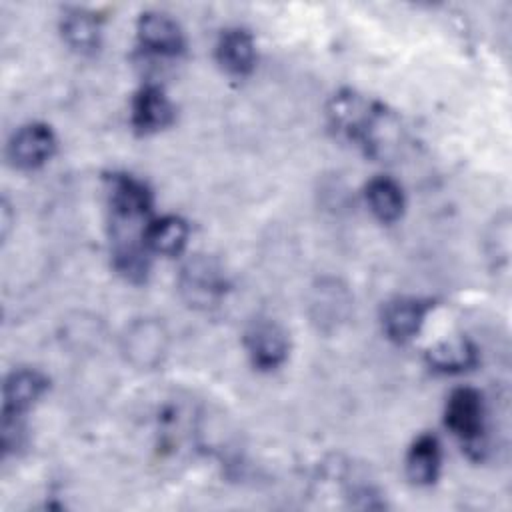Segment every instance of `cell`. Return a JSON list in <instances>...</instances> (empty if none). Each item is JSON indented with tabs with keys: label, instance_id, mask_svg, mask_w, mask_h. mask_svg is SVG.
Instances as JSON below:
<instances>
[{
	"label": "cell",
	"instance_id": "cell-1",
	"mask_svg": "<svg viewBox=\"0 0 512 512\" xmlns=\"http://www.w3.org/2000/svg\"><path fill=\"white\" fill-rule=\"evenodd\" d=\"M326 116L338 136L356 144L366 156L384 158L400 142V124L384 104L354 90L336 92Z\"/></svg>",
	"mask_w": 512,
	"mask_h": 512
},
{
	"label": "cell",
	"instance_id": "cell-2",
	"mask_svg": "<svg viewBox=\"0 0 512 512\" xmlns=\"http://www.w3.org/2000/svg\"><path fill=\"white\" fill-rule=\"evenodd\" d=\"M170 334L158 318H136L120 336V352L124 360L138 370H154L168 356Z\"/></svg>",
	"mask_w": 512,
	"mask_h": 512
},
{
	"label": "cell",
	"instance_id": "cell-3",
	"mask_svg": "<svg viewBox=\"0 0 512 512\" xmlns=\"http://www.w3.org/2000/svg\"><path fill=\"white\" fill-rule=\"evenodd\" d=\"M180 292L190 306L210 308L226 292V278L222 268L208 256L192 258L180 272Z\"/></svg>",
	"mask_w": 512,
	"mask_h": 512
},
{
	"label": "cell",
	"instance_id": "cell-4",
	"mask_svg": "<svg viewBox=\"0 0 512 512\" xmlns=\"http://www.w3.org/2000/svg\"><path fill=\"white\" fill-rule=\"evenodd\" d=\"M56 152V136L50 126L32 122L20 126L8 140V158L16 168L34 170L44 166Z\"/></svg>",
	"mask_w": 512,
	"mask_h": 512
},
{
	"label": "cell",
	"instance_id": "cell-5",
	"mask_svg": "<svg viewBox=\"0 0 512 512\" xmlns=\"http://www.w3.org/2000/svg\"><path fill=\"white\" fill-rule=\"evenodd\" d=\"M244 346L252 364L260 370H274L288 356V336L272 320L252 322L244 334Z\"/></svg>",
	"mask_w": 512,
	"mask_h": 512
},
{
	"label": "cell",
	"instance_id": "cell-6",
	"mask_svg": "<svg viewBox=\"0 0 512 512\" xmlns=\"http://www.w3.org/2000/svg\"><path fill=\"white\" fill-rule=\"evenodd\" d=\"M446 426L466 444L478 442L484 432V402L474 388H458L450 394L444 412Z\"/></svg>",
	"mask_w": 512,
	"mask_h": 512
},
{
	"label": "cell",
	"instance_id": "cell-7",
	"mask_svg": "<svg viewBox=\"0 0 512 512\" xmlns=\"http://www.w3.org/2000/svg\"><path fill=\"white\" fill-rule=\"evenodd\" d=\"M432 306L434 304L430 300L412 296L390 300L382 310V326L386 336L398 344L410 342L420 332Z\"/></svg>",
	"mask_w": 512,
	"mask_h": 512
},
{
	"label": "cell",
	"instance_id": "cell-8",
	"mask_svg": "<svg viewBox=\"0 0 512 512\" xmlns=\"http://www.w3.org/2000/svg\"><path fill=\"white\" fill-rule=\"evenodd\" d=\"M108 204L112 216L146 220L152 208L148 186L130 174H112L108 178Z\"/></svg>",
	"mask_w": 512,
	"mask_h": 512
},
{
	"label": "cell",
	"instance_id": "cell-9",
	"mask_svg": "<svg viewBox=\"0 0 512 512\" xmlns=\"http://www.w3.org/2000/svg\"><path fill=\"white\" fill-rule=\"evenodd\" d=\"M352 308V296L338 280H320L310 296V316L322 330H334Z\"/></svg>",
	"mask_w": 512,
	"mask_h": 512
},
{
	"label": "cell",
	"instance_id": "cell-10",
	"mask_svg": "<svg viewBox=\"0 0 512 512\" xmlns=\"http://www.w3.org/2000/svg\"><path fill=\"white\" fill-rule=\"evenodd\" d=\"M142 46L160 56H176L184 48L182 28L164 12H144L136 24Z\"/></svg>",
	"mask_w": 512,
	"mask_h": 512
},
{
	"label": "cell",
	"instance_id": "cell-11",
	"mask_svg": "<svg viewBox=\"0 0 512 512\" xmlns=\"http://www.w3.org/2000/svg\"><path fill=\"white\" fill-rule=\"evenodd\" d=\"M48 390V380L34 368L12 370L4 380V408L2 414L22 416L28 412Z\"/></svg>",
	"mask_w": 512,
	"mask_h": 512
},
{
	"label": "cell",
	"instance_id": "cell-12",
	"mask_svg": "<svg viewBox=\"0 0 512 512\" xmlns=\"http://www.w3.org/2000/svg\"><path fill=\"white\" fill-rule=\"evenodd\" d=\"M216 60L230 76H246L256 64V44L248 30L228 28L216 42Z\"/></svg>",
	"mask_w": 512,
	"mask_h": 512
},
{
	"label": "cell",
	"instance_id": "cell-13",
	"mask_svg": "<svg viewBox=\"0 0 512 512\" xmlns=\"http://www.w3.org/2000/svg\"><path fill=\"white\" fill-rule=\"evenodd\" d=\"M172 116V104L158 86H144L136 92L132 100V124L138 132H158L172 122Z\"/></svg>",
	"mask_w": 512,
	"mask_h": 512
},
{
	"label": "cell",
	"instance_id": "cell-14",
	"mask_svg": "<svg viewBox=\"0 0 512 512\" xmlns=\"http://www.w3.org/2000/svg\"><path fill=\"white\" fill-rule=\"evenodd\" d=\"M60 30L66 44L76 52L88 54L100 44V20L86 8H68L60 20Z\"/></svg>",
	"mask_w": 512,
	"mask_h": 512
},
{
	"label": "cell",
	"instance_id": "cell-15",
	"mask_svg": "<svg viewBox=\"0 0 512 512\" xmlns=\"http://www.w3.org/2000/svg\"><path fill=\"white\" fill-rule=\"evenodd\" d=\"M426 362L432 370L442 374H458L470 370L478 362L476 348L466 338L442 340L426 350Z\"/></svg>",
	"mask_w": 512,
	"mask_h": 512
},
{
	"label": "cell",
	"instance_id": "cell-16",
	"mask_svg": "<svg viewBox=\"0 0 512 512\" xmlns=\"http://www.w3.org/2000/svg\"><path fill=\"white\" fill-rule=\"evenodd\" d=\"M188 242V224L180 216H162L150 220L144 230V244L148 252L176 256Z\"/></svg>",
	"mask_w": 512,
	"mask_h": 512
},
{
	"label": "cell",
	"instance_id": "cell-17",
	"mask_svg": "<svg viewBox=\"0 0 512 512\" xmlns=\"http://www.w3.org/2000/svg\"><path fill=\"white\" fill-rule=\"evenodd\" d=\"M440 462H442V456H440V444L436 436L422 434L412 442L406 454V474L414 484H420V486L432 484L438 478Z\"/></svg>",
	"mask_w": 512,
	"mask_h": 512
},
{
	"label": "cell",
	"instance_id": "cell-18",
	"mask_svg": "<svg viewBox=\"0 0 512 512\" xmlns=\"http://www.w3.org/2000/svg\"><path fill=\"white\" fill-rule=\"evenodd\" d=\"M364 196L370 212L380 222H386V224L396 222L404 212V192L392 178H386V176L372 178L366 184Z\"/></svg>",
	"mask_w": 512,
	"mask_h": 512
},
{
	"label": "cell",
	"instance_id": "cell-19",
	"mask_svg": "<svg viewBox=\"0 0 512 512\" xmlns=\"http://www.w3.org/2000/svg\"><path fill=\"white\" fill-rule=\"evenodd\" d=\"M0 222H2V236L6 238L8 228H10V206L6 200H2V208H0Z\"/></svg>",
	"mask_w": 512,
	"mask_h": 512
}]
</instances>
